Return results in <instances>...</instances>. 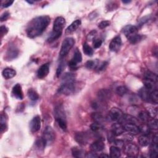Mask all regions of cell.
<instances>
[{
    "label": "cell",
    "mask_w": 158,
    "mask_h": 158,
    "mask_svg": "<svg viewBox=\"0 0 158 158\" xmlns=\"http://www.w3.org/2000/svg\"><path fill=\"white\" fill-rule=\"evenodd\" d=\"M51 22V18L48 15L38 16L33 19L28 24L26 32L30 38H35L40 36Z\"/></svg>",
    "instance_id": "1"
},
{
    "label": "cell",
    "mask_w": 158,
    "mask_h": 158,
    "mask_svg": "<svg viewBox=\"0 0 158 158\" xmlns=\"http://www.w3.org/2000/svg\"><path fill=\"white\" fill-rule=\"evenodd\" d=\"M66 24V20L63 17H57L54 22L53 28L50 35L48 38V42L52 43L57 40L63 33V29Z\"/></svg>",
    "instance_id": "2"
},
{
    "label": "cell",
    "mask_w": 158,
    "mask_h": 158,
    "mask_svg": "<svg viewBox=\"0 0 158 158\" xmlns=\"http://www.w3.org/2000/svg\"><path fill=\"white\" fill-rule=\"evenodd\" d=\"M75 43V40L73 38H66L64 40L63 42L60 53H59V56L61 58H63L67 56L70 50L73 48Z\"/></svg>",
    "instance_id": "3"
},
{
    "label": "cell",
    "mask_w": 158,
    "mask_h": 158,
    "mask_svg": "<svg viewBox=\"0 0 158 158\" xmlns=\"http://www.w3.org/2000/svg\"><path fill=\"white\" fill-rule=\"evenodd\" d=\"M75 88V82L62 83L57 91L59 93L63 94L65 95H70L74 93Z\"/></svg>",
    "instance_id": "4"
},
{
    "label": "cell",
    "mask_w": 158,
    "mask_h": 158,
    "mask_svg": "<svg viewBox=\"0 0 158 158\" xmlns=\"http://www.w3.org/2000/svg\"><path fill=\"white\" fill-rule=\"evenodd\" d=\"M47 145H49L54 142L56 138V133L53 129L50 126H47L43 132L42 136Z\"/></svg>",
    "instance_id": "5"
},
{
    "label": "cell",
    "mask_w": 158,
    "mask_h": 158,
    "mask_svg": "<svg viewBox=\"0 0 158 158\" xmlns=\"http://www.w3.org/2000/svg\"><path fill=\"white\" fill-rule=\"evenodd\" d=\"M123 148L125 154L129 157H136L139 153V149L133 143H127Z\"/></svg>",
    "instance_id": "6"
},
{
    "label": "cell",
    "mask_w": 158,
    "mask_h": 158,
    "mask_svg": "<svg viewBox=\"0 0 158 158\" xmlns=\"http://www.w3.org/2000/svg\"><path fill=\"white\" fill-rule=\"evenodd\" d=\"M82 61V56L81 52L78 48H76L73 57L71 60L69 62V66L70 67L71 69H76L77 68V66L78 63H81Z\"/></svg>",
    "instance_id": "7"
},
{
    "label": "cell",
    "mask_w": 158,
    "mask_h": 158,
    "mask_svg": "<svg viewBox=\"0 0 158 158\" xmlns=\"http://www.w3.org/2000/svg\"><path fill=\"white\" fill-rule=\"evenodd\" d=\"M123 115L124 114L120 109L114 107L110 110L108 114V117L110 121L117 122V121H120L121 120Z\"/></svg>",
    "instance_id": "8"
},
{
    "label": "cell",
    "mask_w": 158,
    "mask_h": 158,
    "mask_svg": "<svg viewBox=\"0 0 158 158\" xmlns=\"http://www.w3.org/2000/svg\"><path fill=\"white\" fill-rule=\"evenodd\" d=\"M54 117L56 118V122L60 121H65L66 122V117L65 114V111L63 105H58L57 106L54 111Z\"/></svg>",
    "instance_id": "9"
},
{
    "label": "cell",
    "mask_w": 158,
    "mask_h": 158,
    "mask_svg": "<svg viewBox=\"0 0 158 158\" xmlns=\"http://www.w3.org/2000/svg\"><path fill=\"white\" fill-rule=\"evenodd\" d=\"M138 29L137 27L132 25H127L122 29V32L128 40L138 34Z\"/></svg>",
    "instance_id": "10"
},
{
    "label": "cell",
    "mask_w": 158,
    "mask_h": 158,
    "mask_svg": "<svg viewBox=\"0 0 158 158\" xmlns=\"http://www.w3.org/2000/svg\"><path fill=\"white\" fill-rule=\"evenodd\" d=\"M122 45V39L119 35L115 36L109 44V50L112 52H117L120 50Z\"/></svg>",
    "instance_id": "11"
},
{
    "label": "cell",
    "mask_w": 158,
    "mask_h": 158,
    "mask_svg": "<svg viewBox=\"0 0 158 158\" xmlns=\"http://www.w3.org/2000/svg\"><path fill=\"white\" fill-rule=\"evenodd\" d=\"M75 141L81 145H85L88 143L89 140L88 135L84 132H77L75 135Z\"/></svg>",
    "instance_id": "12"
},
{
    "label": "cell",
    "mask_w": 158,
    "mask_h": 158,
    "mask_svg": "<svg viewBox=\"0 0 158 158\" xmlns=\"http://www.w3.org/2000/svg\"><path fill=\"white\" fill-rule=\"evenodd\" d=\"M41 128V118L39 115L34 117L30 123V129L32 133L38 132Z\"/></svg>",
    "instance_id": "13"
},
{
    "label": "cell",
    "mask_w": 158,
    "mask_h": 158,
    "mask_svg": "<svg viewBox=\"0 0 158 158\" xmlns=\"http://www.w3.org/2000/svg\"><path fill=\"white\" fill-rule=\"evenodd\" d=\"M125 132V131L124 125L120 122L114 123L111 126V133L115 136H120L122 134H123Z\"/></svg>",
    "instance_id": "14"
},
{
    "label": "cell",
    "mask_w": 158,
    "mask_h": 158,
    "mask_svg": "<svg viewBox=\"0 0 158 158\" xmlns=\"http://www.w3.org/2000/svg\"><path fill=\"white\" fill-rule=\"evenodd\" d=\"M125 131L132 135H138L140 132V129L136 124L127 123L124 125Z\"/></svg>",
    "instance_id": "15"
},
{
    "label": "cell",
    "mask_w": 158,
    "mask_h": 158,
    "mask_svg": "<svg viewBox=\"0 0 158 158\" xmlns=\"http://www.w3.org/2000/svg\"><path fill=\"white\" fill-rule=\"evenodd\" d=\"M50 72V64L46 63L40 67L37 70V77L39 78H45Z\"/></svg>",
    "instance_id": "16"
},
{
    "label": "cell",
    "mask_w": 158,
    "mask_h": 158,
    "mask_svg": "<svg viewBox=\"0 0 158 158\" xmlns=\"http://www.w3.org/2000/svg\"><path fill=\"white\" fill-rule=\"evenodd\" d=\"M12 94L14 98H15L17 100H22L24 98L23 91L22 89L21 85L19 84H17L15 85L14 86L12 90Z\"/></svg>",
    "instance_id": "17"
},
{
    "label": "cell",
    "mask_w": 158,
    "mask_h": 158,
    "mask_svg": "<svg viewBox=\"0 0 158 158\" xmlns=\"http://www.w3.org/2000/svg\"><path fill=\"white\" fill-rule=\"evenodd\" d=\"M105 145L104 142L101 140H98L94 142L90 145V149L91 151L97 153L105 149Z\"/></svg>",
    "instance_id": "18"
},
{
    "label": "cell",
    "mask_w": 158,
    "mask_h": 158,
    "mask_svg": "<svg viewBox=\"0 0 158 158\" xmlns=\"http://www.w3.org/2000/svg\"><path fill=\"white\" fill-rule=\"evenodd\" d=\"M111 97V93L106 89H101L98 92V98L101 102H105Z\"/></svg>",
    "instance_id": "19"
},
{
    "label": "cell",
    "mask_w": 158,
    "mask_h": 158,
    "mask_svg": "<svg viewBox=\"0 0 158 158\" xmlns=\"http://www.w3.org/2000/svg\"><path fill=\"white\" fill-rule=\"evenodd\" d=\"M19 54L18 50L14 46H11L6 53V59L9 61L16 58Z\"/></svg>",
    "instance_id": "20"
},
{
    "label": "cell",
    "mask_w": 158,
    "mask_h": 158,
    "mask_svg": "<svg viewBox=\"0 0 158 158\" xmlns=\"http://www.w3.org/2000/svg\"><path fill=\"white\" fill-rule=\"evenodd\" d=\"M150 91L146 89L145 87H142L138 91V96L142 99V100L145 101H149V94Z\"/></svg>",
    "instance_id": "21"
},
{
    "label": "cell",
    "mask_w": 158,
    "mask_h": 158,
    "mask_svg": "<svg viewBox=\"0 0 158 158\" xmlns=\"http://www.w3.org/2000/svg\"><path fill=\"white\" fill-rule=\"evenodd\" d=\"M81 21L80 19H77L76 21H74L66 30V34H70L75 32L78 27L81 25Z\"/></svg>",
    "instance_id": "22"
},
{
    "label": "cell",
    "mask_w": 158,
    "mask_h": 158,
    "mask_svg": "<svg viewBox=\"0 0 158 158\" xmlns=\"http://www.w3.org/2000/svg\"><path fill=\"white\" fill-rule=\"evenodd\" d=\"M121 120H122V121L125 122L126 124L130 123V124H137L138 123V121L137 120V118L130 114H124V115L121 118Z\"/></svg>",
    "instance_id": "23"
},
{
    "label": "cell",
    "mask_w": 158,
    "mask_h": 158,
    "mask_svg": "<svg viewBox=\"0 0 158 158\" xmlns=\"http://www.w3.org/2000/svg\"><path fill=\"white\" fill-rule=\"evenodd\" d=\"M3 77L6 79H11L15 76L16 71L11 68H6L2 72Z\"/></svg>",
    "instance_id": "24"
},
{
    "label": "cell",
    "mask_w": 158,
    "mask_h": 158,
    "mask_svg": "<svg viewBox=\"0 0 158 158\" xmlns=\"http://www.w3.org/2000/svg\"><path fill=\"white\" fill-rule=\"evenodd\" d=\"M138 118L143 123H148L150 120V115L146 111H142L138 114Z\"/></svg>",
    "instance_id": "25"
},
{
    "label": "cell",
    "mask_w": 158,
    "mask_h": 158,
    "mask_svg": "<svg viewBox=\"0 0 158 158\" xmlns=\"http://www.w3.org/2000/svg\"><path fill=\"white\" fill-rule=\"evenodd\" d=\"M85 151L81 148L75 146L72 148V154L74 157H85Z\"/></svg>",
    "instance_id": "26"
},
{
    "label": "cell",
    "mask_w": 158,
    "mask_h": 158,
    "mask_svg": "<svg viewBox=\"0 0 158 158\" xmlns=\"http://www.w3.org/2000/svg\"><path fill=\"white\" fill-rule=\"evenodd\" d=\"M91 118L93 121L94 122H96V123H99L102 124L105 119L104 117L103 116V115L99 112H94L91 114Z\"/></svg>",
    "instance_id": "27"
},
{
    "label": "cell",
    "mask_w": 158,
    "mask_h": 158,
    "mask_svg": "<svg viewBox=\"0 0 158 158\" xmlns=\"http://www.w3.org/2000/svg\"><path fill=\"white\" fill-rule=\"evenodd\" d=\"M138 143L142 146H147L150 143V138L147 135H141L138 138Z\"/></svg>",
    "instance_id": "28"
},
{
    "label": "cell",
    "mask_w": 158,
    "mask_h": 158,
    "mask_svg": "<svg viewBox=\"0 0 158 158\" xmlns=\"http://www.w3.org/2000/svg\"><path fill=\"white\" fill-rule=\"evenodd\" d=\"M110 155L111 157H119L121 156V149L117 148L115 146H112L110 148Z\"/></svg>",
    "instance_id": "29"
},
{
    "label": "cell",
    "mask_w": 158,
    "mask_h": 158,
    "mask_svg": "<svg viewBox=\"0 0 158 158\" xmlns=\"http://www.w3.org/2000/svg\"><path fill=\"white\" fill-rule=\"evenodd\" d=\"M145 84V87L148 89L149 91H151L153 90H154L157 89V82H154L153 81L148 80V79H145L143 81Z\"/></svg>",
    "instance_id": "30"
},
{
    "label": "cell",
    "mask_w": 158,
    "mask_h": 158,
    "mask_svg": "<svg viewBox=\"0 0 158 158\" xmlns=\"http://www.w3.org/2000/svg\"><path fill=\"white\" fill-rule=\"evenodd\" d=\"M158 156V143H151V146L149 151V157L152 158H156Z\"/></svg>",
    "instance_id": "31"
},
{
    "label": "cell",
    "mask_w": 158,
    "mask_h": 158,
    "mask_svg": "<svg viewBox=\"0 0 158 158\" xmlns=\"http://www.w3.org/2000/svg\"><path fill=\"white\" fill-rule=\"evenodd\" d=\"M27 95L30 100L32 101H36L39 99V95L37 92L32 88H30L28 90Z\"/></svg>",
    "instance_id": "32"
},
{
    "label": "cell",
    "mask_w": 158,
    "mask_h": 158,
    "mask_svg": "<svg viewBox=\"0 0 158 158\" xmlns=\"http://www.w3.org/2000/svg\"><path fill=\"white\" fill-rule=\"evenodd\" d=\"M75 77L74 74L72 73H66L64 75L63 79H62V83H67V82H75Z\"/></svg>",
    "instance_id": "33"
},
{
    "label": "cell",
    "mask_w": 158,
    "mask_h": 158,
    "mask_svg": "<svg viewBox=\"0 0 158 158\" xmlns=\"http://www.w3.org/2000/svg\"><path fill=\"white\" fill-rule=\"evenodd\" d=\"M35 145L40 150H43L45 146L47 145L43 137L38 138L35 142Z\"/></svg>",
    "instance_id": "34"
},
{
    "label": "cell",
    "mask_w": 158,
    "mask_h": 158,
    "mask_svg": "<svg viewBox=\"0 0 158 158\" xmlns=\"http://www.w3.org/2000/svg\"><path fill=\"white\" fill-rule=\"evenodd\" d=\"M145 78L148 79V80L153 81L154 82H157V75L151 71H146L145 74Z\"/></svg>",
    "instance_id": "35"
},
{
    "label": "cell",
    "mask_w": 158,
    "mask_h": 158,
    "mask_svg": "<svg viewBox=\"0 0 158 158\" xmlns=\"http://www.w3.org/2000/svg\"><path fill=\"white\" fill-rule=\"evenodd\" d=\"M149 101L157 105L158 103V91L157 89L153 90L150 92L149 94Z\"/></svg>",
    "instance_id": "36"
},
{
    "label": "cell",
    "mask_w": 158,
    "mask_h": 158,
    "mask_svg": "<svg viewBox=\"0 0 158 158\" xmlns=\"http://www.w3.org/2000/svg\"><path fill=\"white\" fill-rule=\"evenodd\" d=\"M83 51L87 56H91L93 54V50L87 43H84V45H83Z\"/></svg>",
    "instance_id": "37"
},
{
    "label": "cell",
    "mask_w": 158,
    "mask_h": 158,
    "mask_svg": "<svg viewBox=\"0 0 158 158\" xmlns=\"http://www.w3.org/2000/svg\"><path fill=\"white\" fill-rule=\"evenodd\" d=\"M142 38H143V36L141 35H139L138 33L137 35L133 36V37H132L131 38L128 40L129 41V42L130 43L135 45V44L138 43V42H140L142 40Z\"/></svg>",
    "instance_id": "38"
},
{
    "label": "cell",
    "mask_w": 158,
    "mask_h": 158,
    "mask_svg": "<svg viewBox=\"0 0 158 158\" xmlns=\"http://www.w3.org/2000/svg\"><path fill=\"white\" fill-rule=\"evenodd\" d=\"M128 92L127 88L125 86H119L116 88V93L120 96H123Z\"/></svg>",
    "instance_id": "39"
},
{
    "label": "cell",
    "mask_w": 158,
    "mask_h": 158,
    "mask_svg": "<svg viewBox=\"0 0 158 158\" xmlns=\"http://www.w3.org/2000/svg\"><path fill=\"white\" fill-rule=\"evenodd\" d=\"M148 125L151 130H157V125H158L157 120L156 119V118H152V119H150L148 122Z\"/></svg>",
    "instance_id": "40"
},
{
    "label": "cell",
    "mask_w": 158,
    "mask_h": 158,
    "mask_svg": "<svg viewBox=\"0 0 158 158\" xmlns=\"http://www.w3.org/2000/svg\"><path fill=\"white\" fill-rule=\"evenodd\" d=\"M90 129L92 131H93L94 132H98L101 131L103 129V127L102 124H101L93 122L90 125Z\"/></svg>",
    "instance_id": "41"
},
{
    "label": "cell",
    "mask_w": 158,
    "mask_h": 158,
    "mask_svg": "<svg viewBox=\"0 0 158 158\" xmlns=\"http://www.w3.org/2000/svg\"><path fill=\"white\" fill-rule=\"evenodd\" d=\"M99 62L96 60V61H88L86 64H85V66L87 69H96L98 64Z\"/></svg>",
    "instance_id": "42"
},
{
    "label": "cell",
    "mask_w": 158,
    "mask_h": 158,
    "mask_svg": "<svg viewBox=\"0 0 158 158\" xmlns=\"http://www.w3.org/2000/svg\"><path fill=\"white\" fill-rule=\"evenodd\" d=\"M140 129V132L143 133V135H148L151 132V129L148 127V124H143L140 127H139Z\"/></svg>",
    "instance_id": "43"
},
{
    "label": "cell",
    "mask_w": 158,
    "mask_h": 158,
    "mask_svg": "<svg viewBox=\"0 0 158 158\" xmlns=\"http://www.w3.org/2000/svg\"><path fill=\"white\" fill-rule=\"evenodd\" d=\"M65 67V64L63 62H61L60 64H59L57 70H56V76L57 77H59V75L61 74V73L63 71V69Z\"/></svg>",
    "instance_id": "44"
},
{
    "label": "cell",
    "mask_w": 158,
    "mask_h": 158,
    "mask_svg": "<svg viewBox=\"0 0 158 158\" xmlns=\"http://www.w3.org/2000/svg\"><path fill=\"white\" fill-rule=\"evenodd\" d=\"M102 43H103V41L101 40V39L96 38V39H94L93 40V45L94 48H95V49L100 48L101 46Z\"/></svg>",
    "instance_id": "45"
},
{
    "label": "cell",
    "mask_w": 158,
    "mask_h": 158,
    "mask_svg": "<svg viewBox=\"0 0 158 158\" xmlns=\"http://www.w3.org/2000/svg\"><path fill=\"white\" fill-rule=\"evenodd\" d=\"M112 143L114 144V146H117L119 149L123 148L124 146V142L121 140H115Z\"/></svg>",
    "instance_id": "46"
},
{
    "label": "cell",
    "mask_w": 158,
    "mask_h": 158,
    "mask_svg": "<svg viewBox=\"0 0 158 158\" xmlns=\"http://www.w3.org/2000/svg\"><path fill=\"white\" fill-rule=\"evenodd\" d=\"M111 24V22L110 21H101L100 24H98V27L101 29H104L105 28H106L107 27L109 26Z\"/></svg>",
    "instance_id": "47"
},
{
    "label": "cell",
    "mask_w": 158,
    "mask_h": 158,
    "mask_svg": "<svg viewBox=\"0 0 158 158\" xmlns=\"http://www.w3.org/2000/svg\"><path fill=\"white\" fill-rule=\"evenodd\" d=\"M149 114V115H150L151 117H154L157 113V108H149L148 109L147 111Z\"/></svg>",
    "instance_id": "48"
},
{
    "label": "cell",
    "mask_w": 158,
    "mask_h": 158,
    "mask_svg": "<svg viewBox=\"0 0 158 158\" xmlns=\"http://www.w3.org/2000/svg\"><path fill=\"white\" fill-rule=\"evenodd\" d=\"M107 64H108V63H107V62H103V63H101V64L98 63V66H97V67H96V69L98 71L103 70H104V69L106 68Z\"/></svg>",
    "instance_id": "49"
},
{
    "label": "cell",
    "mask_w": 158,
    "mask_h": 158,
    "mask_svg": "<svg viewBox=\"0 0 158 158\" xmlns=\"http://www.w3.org/2000/svg\"><path fill=\"white\" fill-rule=\"evenodd\" d=\"M8 32V29L4 26H1L0 27V33H1V37L3 38L5 35H6Z\"/></svg>",
    "instance_id": "50"
},
{
    "label": "cell",
    "mask_w": 158,
    "mask_h": 158,
    "mask_svg": "<svg viewBox=\"0 0 158 158\" xmlns=\"http://www.w3.org/2000/svg\"><path fill=\"white\" fill-rule=\"evenodd\" d=\"M14 3V1H10V0H8V1H5L3 4H2V7L4 8H7L9 6H11Z\"/></svg>",
    "instance_id": "51"
},
{
    "label": "cell",
    "mask_w": 158,
    "mask_h": 158,
    "mask_svg": "<svg viewBox=\"0 0 158 158\" xmlns=\"http://www.w3.org/2000/svg\"><path fill=\"white\" fill-rule=\"evenodd\" d=\"M85 157H88V158H94V157H98L99 155H97L96 153L91 151L88 153H87V154L85 156Z\"/></svg>",
    "instance_id": "52"
},
{
    "label": "cell",
    "mask_w": 158,
    "mask_h": 158,
    "mask_svg": "<svg viewBox=\"0 0 158 158\" xmlns=\"http://www.w3.org/2000/svg\"><path fill=\"white\" fill-rule=\"evenodd\" d=\"M9 13L8 12H5L2 15H1V22H3L8 19L9 17Z\"/></svg>",
    "instance_id": "53"
},
{
    "label": "cell",
    "mask_w": 158,
    "mask_h": 158,
    "mask_svg": "<svg viewBox=\"0 0 158 158\" xmlns=\"http://www.w3.org/2000/svg\"><path fill=\"white\" fill-rule=\"evenodd\" d=\"M124 140H125V141H127V142H130V141H132V140H133L132 135H131V134H130V133H129V134H127V135H125L124 136Z\"/></svg>",
    "instance_id": "54"
},
{
    "label": "cell",
    "mask_w": 158,
    "mask_h": 158,
    "mask_svg": "<svg viewBox=\"0 0 158 158\" xmlns=\"http://www.w3.org/2000/svg\"><path fill=\"white\" fill-rule=\"evenodd\" d=\"M99 157H110L108 154H100V155H99Z\"/></svg>",
    "instance_id": "55"
},
{
    "label": "cell",
    "mask_w": 158,
    "mask_h": 158,
    "mask_svg": "<svg viewBox=\"0 0 158 158\" xmlns=\"http://www.w3.org/2000/svg\"><path fill=\"white\" fill-rule=\"evenodd\" d=\"M26 2H27L28 3H29V4H30V5H32V4L34 3V2L31 1V0H30V1H26Z\"/></svg>",
    "instance_id": "56"
},
{
    "label": "cell",
    "mask_w": 158,
    "mask_h": 158,
    "mask_svg": "<svg viewBox=\"0 0 158 158\" xmlns=\"http://www.w3.org/2000/svg\"><path fill=\"white\" fill-rule=\"evenodd\" d=\"M130 2H131V1H122V3H125V4H127V3H129Z\"/></svg>",
    "instance_id": "57"
}]
</instances>
